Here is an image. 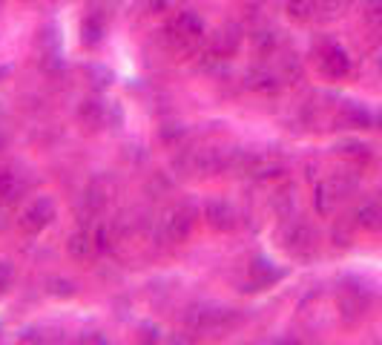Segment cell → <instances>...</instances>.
<instances>
[{
    "label": "cell",
    "instance_id": "6da1fadb",
    "mask_svg": "<svg viewBox=\"0 0 382 345\" xmlns=\"http://www.w3.org/2000/svg\"><path fill=\"white\" fill-rule=\"evenodd\" d=\"M184 322L196 334H221V331H230V328L242 325V317L233 308L204 302V305H193L184 314Z\"/></svg>",
    "mask_w": 382,
    "mask_h": 345
},
{
    "label": "cell",
    "instance_id": "d4e9b609",
    "mask_svg": "<svg viewBox=\"0 0 382 345\" xmlns=\"http://www.w3.org/2000/svg\"><path fill=\"white\" fill-rule=\"evenodd\" d=\"M49 294L52 297H75V282H69V280H49Z\"/></svg>",
    "mask_w": 382,
    "mask_h": 345
},
{
    "label": "cell",
    "instance_id": "8fae6325",
    "mask_svg": "<svg viewBox=\"0 0 382 345\" xmlns=\"http://www.w3.org/2000/svg\"><path fill=\"white\" fill-rule=\"evenodd\" d=\"M66 253H69L72 262H90V259L98 253L90 228H78L75 233H69V239H66Z\"/></svg>",
    "mask_w": 382,
    "mask_h": 345
},
{
    "label": "cell",
    "instance_id": "4316f807",
    "mask_svg": "<svg viewBox=\"0 0 382 345\" xmlns=\"http://www.w3.org/2000/svg\"><path fill=\"white\" fill-rule=\"evenodd\" d=\"M147 9L149 12H164L167 9V0H147Z\"/></svg>",
    "mask_w": 382,
    "mask_h": 345
},
{
    "label": "cell",
    "instance_id": "3957f363",
    "mask_svg": "<svg viewBox=\"0 0 382 345\" xmlns=\"http://www.w3.org/2000/svg\"><path fill=\"white\" fill-rule=\"evenodd\" d=\"M193 222H196V211H193V204H176L170 207V211L161 216L159 222V230L167 242H184L193 230Z\"/></svg>",
    "mask_w": 382,
    "mask_h": 345
},
{
    "label": "cell",
    "instance_id": "52a82bcc",
    "mask_svg": "<svg viewBox=\"0 0 382 345\" xmlns=\"http://www.w3.org/2000/svg\"><path fill=\"white\" fill-rule=\"evenodd\" d=\"M107 207V190L101 187V179H95L84 196H81V204H78V216H81V228H87V222L92 225Z\"/></svg>",
    "mask_w": 382,
    "mask_h": 345
},
{
    "label": "cell",
    "instance_id": "7a4b0ae2",
    "mask_svg": "<svg viewBox=\"0 0 382 345\" xmlns=\"http://www.w3.org/2000/svg\"><path fill=\"white\" fill-rule=\"evenodd\" d=\"M282 242H285V250L296 259H311L317 253V230L304 222V219H293L282 228Z\"/></svg>",
    "mask_w": 382,
    "mask_h": 345
},
{
    "label": "cell",
    "instance_id": "d6986e66",
    "mask_svg": "<svg viewBox=\"0 0 382 345\" xmlns=\"http://www.w3.org/2000/svg\"><path fill=\"white\" fill-rule=\"evenodd\" d=\"M285 12L290 21L304 23L314 18V0H285Z\"/></svg>",
    "mask_w": 382,
    "mask_h": 345
},
{
    "label": "cell",
    "instance_id": "ac0fdd59",
    "mask_svg": "<svg viewBox=\"0 0 382 345\" xmlns=\"http://www.w3.org/2000/svg\"><path fill=\"white\" fill-rule=\"evenodd\" d=\"M354 0H314V18L319 21H336L348 12Z\"/></svg>",
    "mask_w": 382,
    "mask_h": 345
},
{
    "label": "cell",
    "instance_id": "5bb4252c",
    "mask_svg": "<svg viewBox=\"0 0 382 345\" xmlns=\"http://www.w3.org/2000/svg\"><path fill=\"white\" fill-rule=\"evenodd\" d=\"M104 35H107V21H104V15L101 12H90L84 21H81V43L84 46H98L101 41H104Z\"/></svg>",
    "mask_w": 382,
    "mask_h": 345
},
{
    "label": "cell",
    "instance_id": "8992f818",
    "mask_svg": "<svg viewBox=\"0 0 382 345\" xmlns=\"http://www.w3.org/2000/svg\"><path fill=\"white\" fill-rule=\"evenodd\" d=\"M285 276H287L285 267H276L270 259L256 256L250 262V267H248V285H250V291H262V288H270V285L282 282Z\"/></svg>",
    "mask_w": 382,
    "mask_h": 345
},
{
    "label": "cell",
    "instance_id": "9a60e30c",
    "mask_svg": "<svg viewBox=\"0 0 382 345\" xmlns=\"http://www.w3.org/2000/svg\"><path fill=\"white\" fill-rule=\"evenodd\" d=\"M342 198H345V196L339 193V187L334 184V179L317 184V198H314V204H317V211H319L322 216H331V213H334V207H336Z\"/></svg>",
    "mask_w": 382,
    "mask_h": 345
},
{
    "label": "cell",
    "instance_id": "277c9868",
    "mask_svg": "<svg viewBox=\"0 0 382 345\" xmlns=\"http://www.w3.org/2000/svg\"><path fill=\"white\" fill-rule=\"evenodd\" d=\"M52 222H55V201H52L49 196L35 198L32 204H26V211L21 213V230H23L26 236L43 233Z\"/></svg>",
    "mask_w": 382,
    "mask_h": 345
},
{
    "label": "cell",
    "instance_id": "484cf974",
    "mask_svg": "<svg viewBox=\"0 0 382 345\" xmlns=\"http://www.w3.org/2000/svg\"><path fill=\"white\" fill-rule=\"evenodd\" d=\"M92 239H95L98 253H107V250H110V228H107V225H98L95 233H92Z\"/></svg>",
    "mask_w": 382,
    "mask_h": 345
},
{
    "label": "cell",
    "instance_id": "ffe728a7",
    "mask_svg": "<svg viewBox=\"0 0 382 345\" xmlns=\"http://www.w3.org/2000/svg\"><path fill=\"white\" fill-rule=\"evenodd\" d=\"M362 21L371 29L382 26V0H362Z\"/></svg>",
    "mask_w": 382,
    "mask_h": 345
},
{
    "label": "cell",
    "instance_id": "9c48e42d",
    "mask_svg": "<svg viewBox=\"0 0 382 345\" xmlns=\"http://www.w3.org/2000/svg\"><path fill=\"white\" fill-rule=\"evenodd\" d=\"M204 219L213 230L218 233H227V230H233L236 228V211L230 204H227L224 198H210L204 204Z\"/></svg>",
    "mask_w": 382,
    "mask_h": 345
},
{
    "label": "cell",
    "instance_id": "cb8c5ba5",
    "mask_svg": "<svg viewBox=\"0 0 382 345\" xmlns=\"http://www.w3.org/2000/svg\"><path fill=\"white\" fill-rule=\"evenodd\" d=\"M12 280H15V265L9 259H0V297L12 288Z\"/></svg>",
    "mask_w": 382,
    "mask_h": 345
},
{
    "label": "cell",
    "instance_id": "f1b7e54d",
    "mask_svg": "<svg viewBox=\"0 0 382 345\" xmlns=\"http://www.w3.org/2000/svg\"><path fill=\"white\" fill-rule=\"evenodd\" d=\"M376 73H379V75H382V49H379V52H376Z\"/></svg>",
    "mask_w": 382,
    "mask_h": 345
},
{
    "label": "cell",
    "instance_id": "e0dca14e",
    "mask_svg": "<svg viewBox=\"0 0 382 345\" xmlns=\"http://www.w3.org/2000/svg\"><path fill=\"white\" fill-rule=\"evenodd\" d=\"M78 118H81V124H87V127H101L104 118H107V104H104L101 98H87V101L78 107Z\"/></svg>",
    "mask_w": 382,
    "mask_h": 345
},
{
    "label": "cell",
    "instance_id": "4fadbf2b",
    "mask_svg": "<svg viewBox=\"0 0 382 345\" xmlns=\"http://www.w3.org/2000/svg\"><path fill=\"white\" fill-rule=\"evenodd\" d=\"M356 228L368 230V233H379L382 230V204L379 201H362L354 213Z\"/></svg>",
    "mask_w": 382,
    "mask_h": 345
},
{
    "label": "cell",
    "instance_id": "2e32d148",
    "mask_svg": "<svg viewBox=\"0 0 382 345\" xmlns=\"http://www.w3.org/2000/svg\"><path fill=\"white\" fill-rule=\"evenodd\" d=\"M248 90L259 92V95H273V92H279V78L270 73V69L256 66L248 73Z\"/></svg>",
    "mask_w": 382,
    "mask_h": 345
},
{
    "label": "cell",
    "instance_id": "83f0119b",
    "mask_svg": "<svg viewBox=\"0 0 382 345\" xmlns=\"http://www.w3.org/2000/svg\"><path fill=\"white\" fill-rule=\"evenodd\" d=\"M6 219H9V216H6V211H4V207H0V230H6V225H9Z\"/></svg>",
    "mask_w": 382,
    "mask_h": 345
},
{
    "label": "cell",
    "instance_id": "7402d4cb",
    "mask_svg": "<svg viewBox=\"0 0 382 345\" xmlns=\"http://www.w3.org/2000/svg\"><path fill=\"white\" fill-rule=\"evenodd\" d=\"M253 46H256L259 55H273L276 46H279V38H276V32L265 29V32H256V35H253Z\"/></svg>",
    "mask_w": 382,
    "mask_h": 345
},
{
    "label": "cell",
    "instance_id": "44dd1931",
    "mask_svg": "<svg viewBox=\"0 0 382 345\" xmlns=\"http://www.w3.org/2000/svg\"><path fill=\"white\" fill-rule=\"evenodd\" d=\"M18 190H21V184H18L15 173L0 170V198H4V201H15L18 198Z\"/></svg>",
    "mask_w": 382,
    "mask_h": 345
},
{
    "label": "cell",
    "instance_id": "ba28073f",
    "mask_svg": "<svg viewBox=\"0 0 382 345\" xmlns=\"http://www.w3.org/2000/svg\"><path fill=\"white\" fill-rule=\"evenodd\" d=\"M242 29L236 26V23H227V26H221L213 38H210V52H216L218 58H227V60H230L239 49H242Z\"/></svg>",
    "mask_w": 382,
    "mask_h": 345
},
{
    "label": "cell",
    "instance_id": "30bf717a",
    "mask_svg": "<svg viewBox=\"0 0 382 345\" xmlns=\"http://www.w3.org/2000/svg\"><path fill=\"white\" fill-rule=\"evenodd\" d=\"M336 121L339 127H348V129H373V112L359 101H345Z\"/></svg>",
    "mask_w": 382,
    "mask_h": 345
},
{
    "label": "cell",
    "instance_id": "603a6c76",
    "mask_svg": "<svg viewBox=\"0 0 382 345\" xmlns=\"http://www.w3.org/2000/svg\"><path fill=\"white\" fill-rule=\"evenodd\" d=\"M339 153L345 159H354V161H368L371 159V147L362 144V142H342L339 144Z\"/></svg>",
    "mask_w": 382,
    "mask_h": 345
},
{
    "label": "cell",
    "instance_id": "7c38bea8",
    "mask_svg": "<svg viewBox=\"0 0 382 345\" xmlns=\"http://www.w3.org/2000/svg\"><path fill=\"white\" fill-rule=\"evenodd\" d=\"M365 308H368V294L362 288H356V285L342 288V294H339V314L348 322H356L365 314Z\"/></svg>",
    "mask_w": 382,
    "mask_h": 345
},
{
    "label": "cell",
    "instance_id": "5b68a950",
    "mask_svg": "<svg viewBox=\"0 0 382 345\" xmlns=\"http://www.w3.org/2000/svg\"><path fill=\"white\" fill-rule=\"evenodd\" d=\"M319 69H322V75H325V78H331V81H342V78L351 75L354 60H351V55H348L345 46H339V43L331 41V43H325V46L319 49Z\"/></svg>",
    "mask_w": 382,
    "mask_h": 345
}]
</instances>
